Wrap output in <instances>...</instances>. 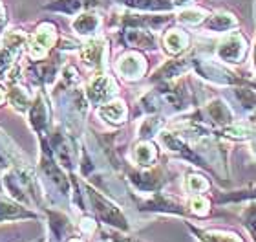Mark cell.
Wrapping results in <instances>:
<instances>
[{
    "instance_id": "cell-1",
    "label": "cell",
    "mask_w": 256,
    "mask_h": 242,
    "mask_svg": "<svg viewBox=\"0 0 256 242\" xmlns=\"http://www.w3.org/2000/svg\"><path fill=\"white\" fill-rule=\"evenodd\" d=\"M84 196L88 200V204H90L92 211L96 213V216L102 224H106V226L114 227L118 231H130L128 218L108 196L99 193L96 187H92L90 183H84Z\"/></svg>"
},
{
    "instance_id": "cell-2",
    "label": "cell",
    "mask_w": 256,
    "mask_h": 242,
    "mask_svg": "<svg viewBox=\"0 0 256 242\" xmlns=\"http://www.w3.org/2000/svg\"><path fill=\"white\" fill-rule=\"evenodd\" d=\"M192 57H194V68L192 70L196 72L198 77L212 83V85L218 86H225V88H230V86H254V83L246 77L238 76L232 70H229L224 63H216V61L210 59H202L198 57L194 52H192Z\"/></svg>"
},
{
    "instance_id": "cell-3",
    "label": "cell",
    "mask_w": 256,
    "mask_h": 242,
    "mask_svg": "<svg viewBox=\"0 0 256 242\" xmlns=\"http://www.w3.org/2000/svg\"><path fill=\"white\" fill-rule=\"evenodd\" d=\"M126 178L128 182L132 183L136 191H141V193L152 194L158 193L163 189L166 182H168V174H166L165 167L161 165H152V167H138V169H132V167H126Z\"/></svg>"
},
{
    "instance_id": "cell-4",
    "label": "cell",
    "mask_w": 256,
    "mask_h": 242,
    "mask_svg": "<svg viewBox=\"0 0 256 242\" xmlns=\"http://www.w3.org/2000/svg\"><path fill=\"white\" fill-rule=\"evenodd\" d=\"M59 44V30L54 22H40L28 37L26 48L32 61L46 59V55Z\"/></svg>"
},
{
    "instance_id": "cell-5",
    "label": "cell",
    "mask_w": 256,
    "mask_h": 242,
    "mask_svg": "<svg viewBox=\"0 0 256 242\" xmlns=\"http://www.w3.org/2000/svg\"><path fill=\"white\" fill-rule=\"evenodd\" d=\"M139 211H148V213H170V215H180V216H192L188 211V204H185L183 200L176 198L174 194L168 193H152L146 198L138 202Z\"/></svg>"
},
{
    "instance_id": "cell-6",
    "label": "cell",
    "mask_w": 256,
    "mask_h": 242,
    "mask_svg": "<svg viewBox=\"0 0 256 242\" xmlns=\"http://www.w3.org/2000/svg\"><path fill=\"white\" fill-rule=\"evenodd\" d=\"M247 52H249V43L246 35H242L240 32L227 33L216 46V57L224 65H240L246 61Z\"/></svg>"
},
{
    "instance_id": "cell-7",
    "label": "cell",
    "mask_w": 256,
    "mask_h": 242,
    "mask_svg": "<svg viewBox=\"0 0 256 242\" xmlns=\"http://www.w3.org/2000/svg\"><path fill=\"white\" fill-rule=\"evenodd\" d=\"M48 143H50L52 152H54L55 160L59 161L66 171H70V172L74 171L75 163H77V149H75L74 140H72L60 127H57V129L50 134Z\"/></svg>"
},
{
    "instance_id": "cell-8",
    "label": "cell",
    "mask_w": 256,
    "mask_h": 242,
    "mask_svg": "<svg viewBox=\"0 0 256 242\" xmlns=\"http://www.w3.org/2000/svg\"><path fill=\"white\" fill-rule=\"evenodd\" d=\"M86 99L90 105L94 107H101V105H106L118 96V85H116V79L108 74H97L90 79V83L86 85Z\"/></svg>"
},
{
    "instance_id": "cell-9",
    "label": "cell",
    "mask_w": 256,
    "mask_h": 242,
    "mask_svg": "<svg viewBox=\"0 0 256 242\" xmlns=\"http://www.w3.org/2000/svg\"><path fill=\"white\" fill-rule=\"evenodd\" d=\"M116 72L124 81H139L148 72V61L138 50H128L123 55H119L116 63Z\"/></svg>"
},
{
    "instance_id": "cell-10",
    "label": "cell",
    "mask_w": 256,
    "mask_h": 242,
    "mask_svg": "<svg viewBox=\"0 0 256 242\" xmlns=\"http://www.w3.org/2000/svg\"><path fill=\"white\" fill-rule=\"evenodd\" d=\"M192 68H194V57H192V52H190L188 55L174 57V59H168L166 63H163V65L150 76V81H152V83H163V81L180 79L182 76L188 74Z\"/></svg>"
},
{
    "instance_id": "cell-11",
    "label": "cell",
    "mask_w": 256,
    "mask_h": 242,
    "mask_svg": "<svg viewBox=\"0 0 256 242\" xmlns=\"http://www.w3.org/2000/svg\"><path fill=\"white\" fill-rule=\"evenodd\" d=\"M28 112H30V123H32L33 130L37 132L38 140L48 141L50 134H52L50 132V107L42 92H38L37 96H35Z\"/></svg>"
},
{
    "instance_id": "cell-12",
    "label": "cell",
    "mask_w": 256,
    "mask_h": 242,
    "mask_svg": "<svg viewBox=\"0 0 256 242\" xmlns=\"http://www.w3.org/2000/svg\"><path fill=\"white\" fill-rule=\"evenodd\" d=\"M59 61H60L59 55H54V57H50V59L33 61L26 70L28 77L32 81H35V83L40 86L52 85V83L57 79V74H59V68H60Z\"/></svg>"
},
{
    "instance_id": "cell-13",
    "label": "cell",
    "mask_w": 256,
    "mask_h": 242,
    "mask_svg": "<svg viewBox=\"0 0 256 242\" xmlns=\"http://www.w3.org/2000/svg\"><path fill=\"white\" fill-rule=\"evenodd\" d=\"M174 21L172 15H138V13H123L118 17L121 28H143L150 32H158Z\"/></svg>"
},
{
    "instance_id": "cell-14",
    "label": "cell",
    "mask_w": 256,
    "mask_h": 242,
    "mask_svg": "<svg viewBox=\"0 0 256 242\" xmlns=\"http://www.w3.org/2000/svg\"><path fill=\"white\" fill-rule=\"evenodd\" d=\"M119 41L130 50H156L158 46L154 32L143 30V28H121Z\"/></svg>"
},
{
    "instance_id": "cell-15",
    "label": "cell",
    "mask_w": 256,
    "mask_h": 242,
    "mask_svg": "<svg viewBox=\"0 0 256 242\" xmlns=\"http://www.w3.org/2000/svg\"><path fill=\"white\" fill-rule=\"evenodd\" d=\"M106 41L104 39H96L92 37L90 41H86L84 44H80L79 57L82 61V65L88 68H96L101 70L104 66V57H106Z\"/></svg>"
},
{
    "instance_id": "cell-16",
    "label": "cell",
    "mask_w": 256,
    "mask_h": 242,
    "mask_svg": "<svg viewBox=\"0 0 256 242\" xmlns=\"http://www.w3.org/2000/svg\"><path fill=\"white\" fill-rule=\"evenodd\" d=\"M46 215H48V226L50 233L54 237L55 242H66L70 237L75 235V226L72 218H70L66 213L62 211H54V209H46Z\"/></svg>"
},
{
    "instance_id": "cell-17",
    "label": "cell",
    "mask_w": 256,
    "mask_h": 242,
    "mask_svg": "<svg viewBox=\"0 0 256 242\" xmlns=\"http://www.w3.org/2000/svg\"><path fill=\"white\" fill-rule=\"evenodd\" d=\"M106 0H54L50 4L44 6V10L62 13V15H79L84 11L97 10L104 6Z\"/></svg>"
},
{
    "instance_id": "cell-18",
    "label": "cell",
    "mask_w": 256,
    "mask_h": 242,
    "mask_svg": "<svg viewBox=\"0 0 256 242\" xmlns=\"http://www.w3.org/2000/svg\"><path fill=\"white\" fill-rule=\"evenodd\" d=\"M163 50L172 57L187 54L190 50V35L183 28H168L163 33Z\"/></svg>"
},
{
    "instance_id": "cell-19",
    "label": "cell",
    "mask_w": 256,
    "mask_h": 242,
    "mask_svg": "<svg viewBox=\"0 0 256 242\" xmlns=\"http://www.w3.org/2000/svg\"><path fill=\"white\" fill-rule=\"evenodd\" d=\"M132 158L138 167H152L160 158V149L152 140H139L132 147Z\"/></svg>"
},
{
    "instance_id": "cell-20",
    "label": "cell",
    "mask_w": 256,
    "mask_h": 242,
    "mask_svg": "<svg viewBox=\"0 0 256 242\" xmlns=\"http://www.w3.org/2000/svg\"><path fill=\"white\" fill-rule=\"evenodd\" d=\"M72 28H74V32L77 33V35H82V37H96V33L99 32V28H101V15H99L96 10L79 13L77 19L72 22Z\"/></svg>"
},
{
    "instance_id": "cell-21",
    "label": "cell",
    "mask_w": 256,
    "mask_h": 242,
    "mask_svg": "<svg viewBox=\"0 0 256 242\" xmlns=\"http://www.w3.org/2000/svg\"><path fill=\"white\" fill-rule=\"evenodd\" d=\"M207 32H214V33H227L230 30L240 26V21L236 19L232 13L229 11H218L214 15H208L202 24Z\"/></svg>"
},
{
    "instance_id": "cell-22",
    "label": "cell",
    "mask_w": 256,
    "mask_h": 242,
    "mask_svg": "<svg viewBox=\"0 0 256 242\" xmlns=\"http://www.w3.org/2000/svg\"><path fill=\"white\" fill-rule=\"evenodd\" d=\"M187 227L192 231V235L200 242H244L242 237L234 231H224V229H203L196 227L190 222H185Z\"/></svg>"
},
{
    "instance_id": "cell-23",
    "label": "cell",
    "mask_w": 256,
    "mask_h": 242,
    "mask_svg": "<svg viewBox=\"0 0 256 242\" xmlns=\"http://www.w3.org/2000/svg\"><path fill=\"white\" fill-rule=\"evenodd\" d=\"M20 151L15 147V143L0 130V169H11V167H22Z\"/></svg>"
},
{
    "instance_id": "cell-24",
    "label": "cell",
    "mask_w": 256,
    "mask_h": 242,
    "mask_svg": "<svg viewBox=\"0 0 256 242\" xmlns=\"http://www.w3.org/2000/svg\"><path fill=\"white\" fill-rule=\"evenodd\" d=\"M22 218H37V213L28 211L20 202H11L0 196V222L22 220Z\"/></svg>"
},
{
    "instance_id": "cell-25",
    "label": "cell",
    "mask_w": 256,
    "mask_h": 242,
    "mask_svg": "<svg viewBox=\"0 0 256 242\" xmlns=\"http://www.w3.org/2000/svg\"><path fill=\"white\" fill-rule=\"evenodd\" d=\"M256 200V183L247 187L234 189V191H224V193L214 194V204H238V202H252Z\"/></svg>"
},
{
    "instance_id": "cell-26",
    "label": "cell",
    "mask_w": 256,
    "mask_h": 242,
    "mask_svg": "<svg viewBox=\"0 0 256 242\" xmlns=\"http://www.w3.org/2000/svg\"><path fill=\"white\" fill-rule=\"evenodd\" d=\"M97 112H99V116L104 121L112 125H123L128 118V107L123 101H119V99L106 103V105H101V107L97 108Z\"/></svg>"
},
{
    "instance_id": "cell-27",
    "label": "cell",
    "mask_w": 256,
    "mask_h": 242,
    "mask_svg": "<svg viewBox=\"0 0 256 242\" xmlns=\"http://www.w3.org/2000/svg\"><path fill=\"white\" fill-rule=\"evenodd\" d=\"M230 96L234 99L244 112L251 114L256 110V90L252 86H230Z\"/></svg>"
},
{
    "instance_id": "cell-28",
    "label": "cell",
    "mask_w": 256,
    "mask_h": 242,
    "mask_svg": "<svg viewBox=\"0 0 256 242\" xmlns=\"http://www.w3.org/2000/svg\"><path fill=\"white\" fill-rule=\"evenodd\" d=\"M166 125L165 116L161 114H152V116H146V118L141 121L138 129L139 140H152L154 136H160V132L163 130V127Z\"/></svg>"
},
{
    "instance_id": "cell-29",
    "label": "cell",
    "mask_w": 256,
    "mask_h": 242,
    "mask_svg": "<svg viewBox=\"0 0 256 242\" xmlns=\"http://www.w3.org/2000/svg\"><path fill=\"white\" fill-rule=\"evenodd\" d=\"M116 2L141 11H172L176 8L172 0H116Z\"/></svg>"
},
{
    "instance_id": "cell-30",
    "label": "cell",
    "mask_w": 256,
    "mask_h": 242,
    "mask_svg": "<svg viewBox=\"0 0 256 242\" xmlns=\"http://www.w3.org/2000/svg\"><path fill=\"white\" fill-rule=\"evenodd\" d=\"M188 211L192 216L207 218L212 211V200L208 198L207 194H192L188 200Z\"/></svg>"
},
{
    "instance_id": "cell-31",
    "label": "cell",
    "mask_w": 256,
    "mask_h": 242,
    "mask_svg": "<svg viewBox=\"0 0 256 242\" xmlns=\"http://www.w3.org/2000/svg\"><path fill=\"white\" fill-rule=\"evenodd\" d=\"M8 99H10V103L13 105V108L18 110V112H26V110H30V107H32V103H33L30 94L18 85L11 86L10 94H8Z\"/></svg>"
},
{
    "instance_id": "cell-32",
    "label": "cell",
    "mask_w": 256,
    "mask_h": 242,
    "mask_svg": "<svg viewBox=\"0 0 256 242\" xmlns=\"http://www.w3.org/2000/svg\"><path fill=\"white\" fill-rule=\"evenodd\" d=\"M210 187H212L210 182L200 172H188L185 178V189L188 194H205L207 191H210Z\"/></svg>"
},
{
    "instance_id": "cell-33",
    "label": "cell",
    "mask_w": 256,
    "mask_h": 242,
    "mask_svg": "<svg viewBox=\"0 0 256 242\" xmlns=\"http://www.w3.org/2000/svg\"><path fill=\"white\" fill-rule=\"evenodd\" d=\"M242 226L246 227L247 233L251 235L252 242H256V200L249 202L247 207H244V211L240 213Z\"/></svg>"
},
{
    "instance_id": "cell-34",
    "label": "cell",
    "mask_w": 256,
    "mask_h": 242,
    "mask_svg": "<svg viewBox=\"0 0 256 242\" xmlns=\"http://www.w3.org/2000/svg\"><path fill=\"white\" fill-rule=\"evenodd\" d=\"M205 19H207L205 13L196 10V8H185V10L178 15V22H182L185 26H202Z\"/></svg>"
},
{
    "instance_id": "cell-35",
    "label": "cell",
    "mask_w": 256,
    "mask_h": 242,
    "mask_svg": "<svg viewBox=\"0 0 256 242\" xmlns=\"http://www.w3.org/2000/svg\"><path fill=\"white\" fill-rule=\"evenodd\" d=\"M247 121H249V125H251V138H249V143H251V149L256 156V110L247 116Z\"/></svg>"
},
{
    "instance_id": "cell-36",
    "label": "cell",
    "mask_w": 256,
    "mask_h": 242,
    "mask_svg": "<svg viewBox=\"0 0 256 242\" xmlns=\"http://www.w3.org/2000/svg\"><path fill=\"white\" fill-rule=\"evenodd\" d=\"M110 240L112 242H141L139 238H134V237H128L123 233H118V231H112L110 233Z\"/></svg>"
},
{
    "instance_id": "cell-37",
    "label": "cell",
    "mask_w": 256,
    "mask_h": 242,
    "mask_svg": "<svg viewBox=\"0 0 256 242\" xmlns=\"http://www.w3.org/2000/svg\"><path fill=\"white\" fill-rule=\"evenodd\" d=\"M6 22H8V15H6V8H4V4L0 2V32L4 30Z\"/></svg>"
},
{
    "instance_id": "cell-38",
    "label": "cell",
    "mask_w": 256,
    "mask_h": 242,
    "mask_svg": "<svg viewBox=\"0 0 256 242\" xmlns=\"http://www.w3.org/2000/svg\"><path fill=\"white\" fill-rule=\"evenodd\" d=\"M174 6H183V8H188L192 2H196V0H172Z\"/></svg>"
},
{
    "instance_id": "cell-39",
    "label": "cell",
    "mask_w": 256,
    "mask_h": 242,
    "mask_svg": "<svg viewBox=\"0 0 256 242\" xmlns=\"http://www.w3.org/2000/svg\"><path fill=\"white\" fill-rule=\"evenodd\" d=\"M252 68H254V72H256V41H254V44H252Z\"/></svg>"
},
{
    "instance_id": "cell-40",
    "label": "cell",
    "mask_w": 256,
    "mask_h": 242,
    "mask_svg": "<svg viewBox=\"0 0 256 242\" xmlns=\"http://www.w3.org/2000/svg\"><path fill=\"white\" fill-rule=\"evenodd\" d=\"M66 242H84V238H80V237H77V235H74V237H70Z\"/></svg>"
},
{
    "instance_id": "cell-41",
    "label": "cell",
    "mask_w": 256,
    "mask_h": 242,
    "mask_svg": "<svg viewBox=\"0 0 256 242\" xmlns=\"http://www.w3.org/2000/svg\"><path fill=\"white\" fill-rule=\"evenodd\" d=\"M4 99H6V94H4V90H2V88H0V105H2V103H4Z\"/></svg>"
},
{
    "instance_id": "cell-42",
    "label": "cell",
    "mask_w": 256,
    "mask_h": 242,
    "mask_svg": "<svg viewBox=\"0 0 256 242\" xmlns=\"http://www.w3.org/2000/svg\"><path fill=\"white\" fill-rule=\"evenodd\" d=\"M0 189H2V183H0Z\"/></svg>"
},
{
    "instance_id": "cell-43",
    "label": "cell",
    "mask_w": 256,
    "mask_h": 242,
    "mask_svg": "<svg viewBox=\"0 0 256 242\" xmlns=\"http://www.w3.org/2000/svg\"><path fill=\"white\" fill-rule=\"evenodd\" d=\"M40 242H42V240H40Z\"/></svg>"
}]
</instances>
